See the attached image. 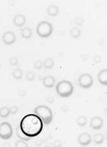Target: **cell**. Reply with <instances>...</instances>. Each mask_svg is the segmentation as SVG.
<instances>
[{
	"label": "cell",
	"instance_id": "ac0fdd59",
	"mask_svg": "<svg viewBox=\"0 0 107 147\" xmlns=\"http://www.w3.org/2000/svg\"><path fill=\"white\" fill-rule=\"evenodd\" d=\"M16 135H17V136L18 137L19 139L21 140H23V141H29L31 139L30 137L26 136V135L24 134V133L22 131V130L20 129V126L17 127V129H16Z\"/></svg>",
	"mask_w": 107,
	"mask_h": 147
},
{
	"label": "cell",
	"instance_id": "f546056e",
	"mask_svg": "<svg viewBox=\"0 0 107 147\" xmlns=\"http://www.w3.org/2000/svg\"><path fill=\"white\" fill-rule=\"evenodd\" d=\"M26 94H27V92H26V90H20V92H19V96H22V97H24L26 96Z\"/></svg>",
	"mask_w": 107,
	"mask_h": 147
},
{
	"label": "cell",
	"instance_id": "8fae6325",
	"mask_svg": "<svg viewBox=\"0 0 107 147\" xmlns=\"http://www.w3.org/2000/svg\"><path fill=\"white\" fill-rule=\"evenodd\" d=\"M13 22L16 26L22 27L26 22V18L24 15H21V14H18V15H16L14 17Z\"/></svg>",
	"mask_w": 107,
	"mask_h": 147
},
{
	"label": "cell",
	"instance_id": "d6986e66",
	"mask_svg": "<svg viewBox=\"0 0 107 147\" xmlns=\"http://www.w3.org/2000/svg\"><path fill=\"white\" fill-rule=\"evenodd\" d=\"M76 122H77V124L80 127L85 126L87 124V118L84 115H80L77 118Z\"/></svg>",
	"mask_w": 107,
	"mask_h": 147
},
{
	"label": "cell",
	"instance_id": "f1b7e54d",
	"mask_svg": "<svg viewBox=\"0 0 107 147\" xmlns=\"http://www.w3.org/2000/svg\"><path fill=\"white\" fill-rule=\"evenodd\" d=\"M94 62L96 63H99V62H101V56H99V55H96L94 57Z\"/></svg>",
	"mask_w": 107,
	"mask_h": 147
},
{
	"label": "cell",
	"instance_id": "277c9868",
	"mask_svg": "<svg viewBox=\"0 0 107 147\" xmlns=\"http://www.w3.org/2000/svg\"><path fill=\"white\" fill-rule=\"evenodd\" d=\"M54 28L52 24L48 21H42L38 24L36 32L39 37L42 38H48L53 33Z\"/></svg>",
	"mask_w": 107,
	"mask_h": 147
},
{
	"label": "cell",
	"instance_id": "5b68a950",
	"mask_svg": "<svg viewBox=\"0 0 107 147\" xmlns=\"http://www.w3.org/2000/svg\"><path fill=\"white\" fill-rule=\"evenodd\" d=\"M13 134V128L9 122H4L0 124V138L4 140H8L11 138Z\"/></svg>",
	"mask_w": 107,
	"mask_h": 147
},
{
	"label": "cell",
	"instance_id": "30bf717a",
	"mask_svg": "<svg viewBox=\"0 0 107 147\" xmlns=\"http://www.w3.org/2000/svg\"><path fill=\"white\" fill-rule=\"evenodd\" d=\"M42 83H43V85L46 88H52L55 85L56 79L53 76L48 75L44 77L42 79Z\"/></svg>",
	"mask_w": 107,
	"mask_h": 147
},
{
	"label": "cell",
	"instance_id": "e0dca14e",
	"mask_svg": "<svg viewBox=\"0 0 107 147\" xmlns=\"http://www.w3.org/2000/svg\"><path fill=\"white\" fill-rule=\"evenodd\" d=\"M12 74H13V77L14 79L16 80H19L22 78L23 72H22V70L21 69L20 67H17L13 71Z\"/></svg>",
	"mask_w": 107,
	"mask_h": 147
},
{
	"label": "cell",
	"instance_id": "4fadbf2b",
	"mask_svg": "<svg viewBox=\"0 0 107 147\" xmlns=\"http://www.w3.org/2000/svg\"><path fill=\"white\" fill-rule=\"evenodd\" d=\"M47 14L50 16H56L59 13V7L56 5H51L47 8Z\"/></svg>",
	"mask_w": 107,
	"mask_h": 147
},
{
	"label": "cell",
	"instance_id": "484cf974",
	"mask_svg": "<svg viewBox=\"0 0 107 147\" xmlns=\"http://www.w3.org/2000/svg\"><path fill=\"white\" fill-rule=\"evenodd\" d=\"M9 109H10V115H14L17 113L18 111V107L16 105H13L11 108H9Z\"/></svg>",
	"mask_w": 107,
	"mask_h": 147
},
{
	"label": "cell",
	"instance_id": "ba28073f",
	"mask_svg": "<svg viewBox=\"0 0 107 147\" xmlns=\"http://www.w3.org/2000/svg\"><path fill=\"white\" fill-rule=\"evenodd\" d=\"M16 37L15 34L11 31L5 32L2 35V41L7 45H11L14 44L16 42Z\"/></svg>",
	"mask_w": 107,
	"mask_h": 147
},
{
	"label": "cell",
	"instance_id": "3957f363",
	"mask_svg": "<svg viewBox=\"0 0 107 147\" xmlns=\"http://www.w3.org/2000/svg\"><path fill=\"white\" fill-rule=\"evenodd\" d=\"M34 113L46 125L50 124L53 119V114L50 109L46 105H39L35 108Z\"/></svg>",
	"mask_w": 107,
	"mask_h": 147
},
{
	"label": "cell",
	"instance_id": "9c48e42d",
	"mask_svg": "<svg viewBox=\"0 0 107 147\" xmlns=\"http://www.w3.org/2000/svg\"><path fill=\"white\" fill-rule=\"evenodd\" d=\"M103 120L100 117H98V116H95V117H92L91 120H90V127L94 129H101L103 127Z\"/></svg>",
	"mask_w": 107,
	"mask_h": 147
},
{
	"label": "cell",
	"instance_id": "44dd1931",
	"mask_svg": "<svg viewBox=\"0 0 107 147\" xmlns=\"http://www.w3.org/2000/svg\"><path fill=\"white\" fill-rule=\"evenodd\" d=\"M10 115V109L7 107H3L0 109V117L1 118H7Z\"/></svg>",
	"mask_w": 107,
	"mask_h": 147
},
{
	"label": "cell",
	"instance_id": "5bb4252c",
	"mask_svg": "<svg viewBox=\"0 0 107 147\" xmlns=\"http://www.w3.org/2000/svg\"><path fill=\"white\" fill-rule=\"evenodd\" d=\"M33 35V31L32 28L29 27H26L23 28L21 31V35L24 38V39H30V37H32Z\"/></svg>",
	"mask_w": 107,
	"mask_h": 147
},
{
	"label": "cell",
	"instance_id": "d4e9b609",
	"mask_svg": "<svg viewBox=\"0 0 107 147\" xmlns=\"http://www.w3.org/2000/svg\"><path fill=\"white\" fill-rule=\"evenodd\" d=\"M15 146L16 147H28V144L24 142L23 140H18L15 143Z\"/></svg>",
	"mask_w": 107,
	"mask_h": 147
},
{
	"label": "cell",
	"instance_id": "2e32d148",
	"mask_svg": "<svg viewBox=\"0 0 107 147\" xmlns=\"http://www.w3.org/2000/svg\"><path fill=\"white\" fill-rule=\"evenodd\" d=\"M70 35L74 39H78L81 35V30L77 27H73L70 31Z\"/></svg>",
	"mask_w": 107,
	"mask_h": 147
},
{
	"label": "cell",
	"instance_id": "6da1fadb",
	"mask_svg": "<svg viewBox=\"0 0 107 147\" xmlns=\"http://www.w3.org/2000/svg\"><path fill=\"white\" fill-rule=\"evenodd\" d=\"M20 128L26 136L30 138L35 137L42 133L43 122L35 114H28L21 120Z\"/></svg>",
	"mask_w": 107,
	"mask_h": 147
},
{
	"label": "cell",
	"instance_id": "83f0119b",
	"mask_svg": "<svg viewBox=\"0 0 107 147\" xmlns=\"http://www.w3.org/2000/svg\"><path fill=\"white\" fill-rule=\"evenodd\" d=\"M63 145V143L61 142L60 140H56L53 143V146H58L60 147Z\"/></svg>",
	"mask_w": 107,
	"mask_h": 147
},
{
	"label": "cell",
	"instance_id": "ffe728a7",
	"mask_svg": "<svg viewBox=\"0 0 107 147\" xmlns=\"http://www.w3.org/2000/svg\"><path fill=\"white\" fill-rule=\"evenodd\" d=\"M54 61L52 58H48L45 59L43 62V67L45 69H52L54 67Z\"/></svg>",
	"mask_w": 107,
	"mask_h": 147
},
{
	"label": "cell",
	"instance_id": "8992f818",
	"mask_svg": "<svg viewBox=\"0 0 107 147\" xmlns=\"http://www.w3.org/2000/svg\"><path fill=\"white\" fill-rule=\"evenodd\" d=\"M80 86L84 89H88L91 88L94 84V79L92 75L89 73H83L78 79Z\"/></svg>",
	"mask_w": 107,
	"mask_h": 147
},
{
	"label": "cell",
	"instance_id": "52a82bcc",
	"mask_svg": "<svg viewBox=\"0 0 107 147\" xmlns=\"http://www.w3.org/2000/svg\"><path fill=\"white\" fill-rule=\"evenodd\" d=\"M77 141L80 145L83 146H86L90 145L92 141V137L88 133L84 132L80 134L77 138Z\"/></svg>",
	"mask_w": 107,
	"mask_h": 147
},
{
	"label": "cell",
	"instance_id": "7a4b0ae2",
	"mask_svg": "<svg viewBox=\"0 0 107 147\" xmlns=\"http://www.w3.org/2000/svg\"><path fill=\"white\" fill-rule=\"evenodd\" d=\"M56 91L61 98H69L74 92V86L69 80H61L57 84Z\"/></svg>",
	"mask_w": 107,
	"mask_h": 147
},
{
	"label": "cell",
	"instance_id": "603a6c76",
	"mask_svg": "<svg viewBox=\"0 0 107 147\" xmlns=\"http://www.w3.org/2000/svg\"><path fill=\"white\" fill-rule=\"evenodd\" d=\"M26 79H27L28 81H33V80L35 79V75L34 74V73L31 71L28 72L26 73Z\"/></svg>",
	"mask_w": 107,
	"mask_h": 147
},
{
	"label": "cell",
	"instance_id": "4316f807",
	"mask_svg": "<svg viewBox=\"0 0 107 147\" xmlns=\"http://www.w3.org/2000/svg\"><path fill=\"white\" fill-rule=\"evenodd\" d=\"M84 23V20L82 17H77L75 20V24L78 26H82Z\"/></svg>",
	"mask_w": 107,
	"mask_h": 147
},
{
	"label": "cell",
	"instance_id": "7c38bea8",
	"mask_svg": "<svg viewBox=\"0 0 107 147\" xmlns=\"http://www.w3.org/2000/svg\"><path fill=\"white\" fill-rule=\"evenodd\" d=\"M97 79H98L99 82L101 83V84L104 85V86H107V69H106L101 70V71L99 73L98 76H97Z\"/></svg>",
	"mask_w": 107,
	"mask_h": 147
},
{
	"label": "cell",
	"instance_id": "4dcf8cb0",
	"mask_svg": "<svg viewBox=\"0 0 107 147\" xmlns=\"http://www.w3.org/2000/svg\"><path fill=\"white\" fill-rule=\"evenodd\" d=\"M1 63H0V68H1Z\"/></svg>",
	"mask_w": 107,
	"mask_h": 147
},
{
	"label": "cell",
	"instance_id": "7402d4cb",
	"mask_svg": "<svg viewBox=\"0 0 107 147\" xmlns=\"http://www.w3.org/2000/svg\"><path fill=\"white\" fill-rule=\"evenodd\" d=\"M33 66H34V68L37 70L41 69L43 67V62L41 60H37L34 62Z\"/></svg>",
	"mask_w": 107,
	"mask_h": 147
},
{
	"label": "cell",
	"instance_id": "9a60e30c",
	"mask_svg": "<svg viewBox=\"0 0 107 147\" xmlns=\"http://www.w3.org/2000/svg\"><path fill=\"white\" fill-rule=\"evenodd\" d=\"M93 141L96 144H101L104 141V136L101 133H97L94 136Z\"/></svg>",
	"mask_w": 107,
	"mask_h": 147
},
{
	"label": "cell",
	"instance_id": "cb8c5ba5",
	"mask_svg": "<svg viewBox=\"0 0 107 147\" xmlns=\"http://www.w3.org/2000/svg\"><path fill=\"white\" fill-rule=\"evenodd\" d=\"M9 62L12 66H16L18 64V60L16 57H11V58L9 59Z\"/></svg>",
	"mask_w": 107,
	"mask_h": 147
}]
</instances>
